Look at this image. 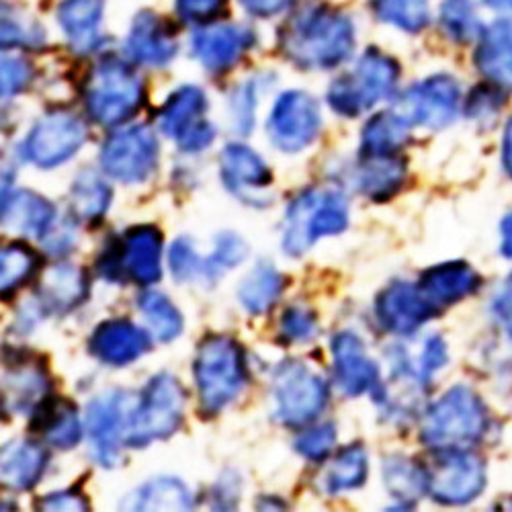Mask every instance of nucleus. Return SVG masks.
Masks as SVG:
<instances>
[{
    "label": "nucleus",
    "instance_id": "nucleus-7",
    "mask_svg": "<svg viewBox=\"0 0 512 512\" xmlns=\"http://www.w3.org/2000/svg\"><path fill=\"white\" fill-rule=\"evenodd\" d=\"M144 84L130 64L115 56L99 60L84 82V105L103 127H115L134 117L144 105Z\"/></svg>",
    "mask_w": 512,
    "mask_h": 512
},
{
    "label": "nucleus",
    "instance_id": "nucleus-23",
    "mask_svg": "<svg viewBox=\"0 0 512 512\" xmlns=\"http://www.w3.org/2000/svg\"><path fill=\"white\" fill-rule=\"evenodd\" d=\"M123 275L140 285H152L162 275V234L156 226H134L121 236Z\"/></svg>",
    "mask_w": 512,
    "mask_h": 512
},
{
    "label": "nucleus",
    "instance_id": "nucleus-24",
    "mask_svg": "<svg viewBox=\"0 0 512 512\" xmlns=\"http://www.w3.org/2000/svg\"><path fill=\"white\" fill-rule=\"evenodd\" d=\"M91 295V281L84 269L76 265H54L41 277L37 304L44 312L66 314L82 306Z\"/></svg>",
    "mask_w": 512,
    "mask_h": 512
},
{
    "label": "nucleus",
    "instance_id": "nucleus-15",
    "mask_svg": "<svg viewBox=\"0 0 512 512\" xmlns=\"http://www.w3.org/2000/svg\"><path fill=\"white\" fill-rule=\"evenodd\" d=\"M130 394L109 392L97 396L87 406V437L95 461L107 469L119 463V449L125 445L127 418H130L132 406Z\"/></svg>",
    "mask_w": 512,
    "mask_h": 512
},
{
    "label": "nucleus",
    "instance_id": "nucleus-26",
    "mask_svg": "<svg viewBox=\"0 0 512 512\" xmlns=\"http://www.w3.org/2000/svg\"><path fill=\"white\" fill-rule=\"evenodd\" d=\"M480 285L482 277L463 261L441 263L437 267L426 269L418 281L422 293L437 308H447L465 300L467 295L476 293Z\"/></svg>",
    "mask_w": 512,
    "mask_h": 512
},
{
    "label": "nucleus",
    "instance_id": "nucleus-28",
    "mask_svg": "<svg viewBox=\"0 0 512 512\" xmlns=\"http://www.w3.org/2000/svg\"><path fill=\"white\" fill-rule=\"evenodd\" d=\"M50 455L46 447L37 441H13L3 451L0 478L3 486L15 492L33 490L48 467Z\"/></svg>",
    "mask_w": 512,
    "mask_h": 512
},
{
    "label": "nucleus",
    "instance_id": "nucleus-22",
    "mask_svg": "<svg viewBox=\"0 0 512 512\" xmlns=\"http://www.w3.org/2000/svg\"><path fill=\"white\" fill-rule=\"evenodd\" d=\"M125 50L136 64L166 66L177 56L179 44L175 31L162 17L152 11H142L132 23Z\"/></svg>",
    "mask_w": 512,
    "mask_h": 512
},
{
    "label": "nucleus",
    "instance_id": "nucleus-1",
    "mask_svg": "<svg viewBox=\"0 0 512 512\" xmlns=\"http://www.w3.org/2000/svg\"><path fill=\"white\" fill-rule=\"evenodd\" d=\"M279 48L295 66L330 70L351 58L355 50V25L345 13L312 5L295 13L283 25Z\"/></svg>",
    "mask_w": 512,
    "mask_h": 512
},
{
    "label": "nucleus",
    "instance_id": "nucleus-52",
    "mask_svg": "<svg viewBox=\"0 0 512 512\" xmlns=\"http://www.w3.org/2000/svg\"><path fill=\"white\" fill-rule=\"evenodd\" d=\"M39 242H44L48 252H52L56 256H62V254H66V252H70L74 248L76 234L72 230V224L58 220Z\"/></svg>",
    "mask_w": 512,
    "mask_h": 512
},
{
    "label": "nucleus",
    "instance_id": "nucleus-3",
    "mask_svg": "<svg viewBox=\"0 0 512 512\" xmlns=\"http://www.w3.org/2000/svg\"><path fill=\"white\" fill-rule=\"evenodd\" d=\"M349 226V199L334 189H308L285 213L283 252L300 259L320 238L336 236Z\"/></svg>",
    "mask_w": 512,
    "mask_h": 512
},
{
    "label": "nucleus",
    "instance_id": "nucleus-57",
    "mask_svg": "<svg viewBox=\"0 0 512 512\" xmlns=\"http://www.w3.org/2000/svg\"><path fill=\"white\" fill-rule=\"evenodd\" d=\"M502 166L506 173L512 177V119L508 121L506 130H504V140H502Z\"/></svg>",
    "mask_w": 512,
    "mask_h": 512
},
{
    "label": "nucleus",
    "instance_id": "nucleus-53",
    "mask_svg": "<svg viewBox=\"0 0 512 512\" xmlns=\"http://www.w3.org/2000/svg\"><path fill=\"white\" fill-rule=\"evenodd\" d=\"M492 312L502 326L512 334V275L504 281L492 302Z\"/></svg>",
    "mask_w": 512,
    "mask_h": 512
},
{
    "label": "nucleus",
    "instance_id": "nucleus-32",
    "mask_svg": "<svg viewBox=\"0 0 512 512\" xmlns=\"http://www.w3.org/2000/svg\"><path fill=\"white\" fill-rule=\"evenodd\" d=\"M476 62L490 80L512 82V21H498L482 33Z\"/></svg>",
    "mask_w": 512,
    "mask_h": 512
},
{
    "label": "nucleus",
    "instance_id": "nucleus-16",
    "mask_svg": "<svg viewBox=\"0 0 512 512\" xmlns=\"http://www.w3.org/2000/svg\"><path fill=\"white\" fill-rule=\"evenodd\" d=\"M220 177L226 189L242 203L265 207L271 203L265 191L273 183L267 162L246 144H228L220 154Z\"/></svg>",
    "mask_w": 512,
    "mask_h": 512
},
{
    "label": "nucleus",
    "instance_id": "nucleus-43",
    "mask_svg": "<svg viewBox=\"0 0 512 512\" xmlns=\"http://www.w3.org/2000/svg\"><path fill=\"white\" fill-rule=\"evenodd\" d=\"M168 265L177 281H201L205 285V259L197 254L187 238H177L168 250Z\"/></svg>",
    "mask_w": 512,
    "mask_h": 512
},
{
    "label": "nucleus",
    "instance_id": "nucleus-21",
    "mask_svg": "<svg viewBox=\"0 0 512 512\" xmlns=\"http://www.w3.org/2000/svg\"><path fill=\"white\" fill-rule=\"evenodd\" d=\"M152 349L148 332L127 320L101 322L91 338L89 353L111 367H125L142 359Z\"/></svg>",
    "mask_w": 512,
    "mask_h": 512
},
{
    "label": "nucleus",
    "instance_id": "nucleus-27",
    "mask_svg": "<svg viewBox=\"0 0 512 512\" xmlns=\"http://www.w3.org/2000/svg\"><path fill=\"white\" fill-rule=\"evenodd\" d=\"M58 222L56 207L33 191L3 195V226L11 232L41 240Z\"/></svg>",
    "mask_w": 512,
    "mask_h": 512
},
{
    "label": "nucleus",
    "instance_id": "nucleus-50",
    "mask_svg": "<svg viewBox=\"0 0 512 512\" xmlns=\"http://www.w3.org/2000/svg\"><path fill=\"white\" fill-rule=\"evenodd\" d=\"M226 0H177V13L189 23H203L218 17Z\"/></svg>",
    "mask_w": 512,
    "mask_h": 512
},
{
    "label": "nucleus",
    "instance_id": "nucleus-29",
    "mask_svg": "<svg viewBox=\"0 0 512 512\" xmlns=\"http://www.w3.org/2000/svg\"><path fill=\"white\" fill-rule=\"evenodd\" d=\"M103 9L105 0H62L56 19L74 52L87 54L97 46Z\"/></svg>",
    "mask_w": 512,
    "mask_h": 512
},
{
    "label": "nucleus",
    "instance_id": "nucleus-9",
    "mask_svg": "<svg viewBox=\"0 0 512 512\" xmlns=\"http://www.w3.org/2000/svg\"><path fill=\"white\" fill-rule=\"evenodd\" d=\"M101 170L119 183H144L158 166V140L146 125H130L113 132L101 152Z\"/></svg>",
    "mask_w": 512,
    "mask_h": 512
},
{
    "label": "nucleus",
    "instance_id": "nucleus-31",
    "mask_svg": "<svg viewBox=\"0 0 512 512\" xmlns=\"http://www.w3.org/2000/svg\"><path fill=\"white\" fill-rule=\"evenodd\" d=\"M408 125L394 109L375 113L363 127L361 156H394L410 138Z\"/></svg>",
    "mask_w": 512,
    "mask_h": 512
},
{
    "label": "nucleus",
    "instance_id": "nucleus-45",
    "mask_svg": "<svg viewBox=\"0 0 512 512\" xmlns=\"http://www.w3.org/2000/svg\"><path fill=\"white\" fill-rule=\"evenodd\" d=\"M279 328L283 338L291 340V343H306V340H310L316 334L318 320L312 310L291 306L283 312Z\"/></svg>",
    "mask_w": 512,
    "mask_h": 512
},
{
    "label": "nucleus",
    "instance_id": "nucleus-25",
    "mask_svg": "<svg viewBox=\"0 0 512 512\" xmlns=\"http://www.w3.org/2000/svg\"><path fill=\"white\" fill-rule=\"evenodd\" d=\"M31 431L60 451L74 449L82 439L76 404L66 398H46L31 412Z\"/></svg>",
    "mask_w": 512,
    "mask_h": 512
},
{
    "label": "nucleus",
    "instance_id": "nucleus-18",
    "mask_svg": "<svg viewBox=\"0 0 512 512\" xmlns=\"http://www.w3.org/2000/svg\"><path fill=\"white\" fill-rule=\"evenodd\" d=\"M52 379L48 369L29 353H9L3 373V404L7 410L23 414L33 412L52 394Z\"/></svg>",
    "mask_w": 512,
    "mask_h": 512
},
{
    "label": "nucleus",
    "instance_id": "nucleus-13",
    "mask_svg": "<svg viewBox=\"0 0 512 512\" xmlns=\"http://www.w3.org/2000/svg\"><path fill=\"white\" fill-rule=\"evenodd\" d=\"M486 488L484 461L461 451H441L429 472V494L441 506H465Z\"/></svg>",
    "mask_w": 512,
    "mask_h": 512
},
{
    "label": "nucleus",
    "instance_id": "nucleus-6",
    "mask_svg": "<svg viewBox=\"0 0 512 512\" xmlns=\"http://www.w3.org/2000/svg\"><path fill=\"white\" fill-rule=\"evenodd\" d=\"M400 76V64L392 56L371 48L347 74L330 84L328 105L343 117H359L379 101L390 99L398 89Z\"/></svg>",
    "mask_w": 512,
    "mask_h": 512
},
{
    "label": "nucleus",
    "instance_id": "nucleus-44",
    "mask_svg": "<svg viewBox=\"0 0 512 512\" xmlns=\"http://www.w3.org/2000/svg\"><path fill=\"white\" fill-rule=\"evenodd\" d=\"M336 435V426L332 422L312 426L310 431L295 441V451L310 461H324L334 449Z\"/></svg>",
    "mask_w": 512,
    "mask_h": 512
},
{
    "label": "nucleus",
    "instance_id": "nucleus-40",
    "mask_svg": "<svg viewBox=\"0 0 512 512\" xmlns=\"http://www.w3.org/2000/svg\"><path fill=\"white\" fill-rule=\"evenodd\" d=\"M375 15L408 33L422 31L431 21L429 0H373Z\"/></svg>",
    "mask_w": 512,
    "mask_h": 512
},
{
    "label": "nucleus",
    "instance_id": "nucleus-12",
    "mask_svg": "<svg viewBox=\"0 0 512 512\" xmlns=\"http://www.w3.org/2000/svg\"><path fill=\"white\" fill-rule=\"evenodd\" d=\"M461 91L451 76H431L422 82L412 84L394 103V111L408 123L429 127V130H443L459 111Z\"/></svg>",
    "mask_w": 512,
    "mask_h": 512
},
{
    "label": "nucleus",
    "instance_id": "nucleus-58",
    "mask_svg": "<svg viewBox=\"0 0 512 512\" xmlns=\"http://www.w3.org/2000/svg\"><path fill=\"white\" fill-rule=\"evenodd\" d=\"M486 3L498 11H512V0H486Z\"/></svg>",
    "mask_w": 512,
    "mask_h": 512
},
{
    "label": "nucleus",
    "instance_id": "nucleus-42",
    "mask_svg": "<svg viewBox=\"0 0 512 512\" xmlns=\"http://www.w3.org/2000/svg\"><path fill=\"white\" fill-rule=\"evenodd\" d=\"M441 27L457 44L472 41L478 31V19L472 0H445L441 7Z\"/></svg>",
    "mask_w": 512,
    "mask_h": 512
},
{
    "label": "nucleus",
    "instance_id": "nucleus-30",
    "mask_svg": "<svg viewBox=\"0 0 512 512\" xmlns=\"http://www.w3.org/2000/svg\"><path fill=\"white\" fill-rule=\"evenodd\" d=\"M406 162L398 156H371L363 158L355 173V187L361 195L373 201L394 197L406 181Z\"/></svg>",
    "mask_w": 512,
    "mask_h": 512
},
{
    "label": "nucleus",
    "instance_id": "nucleus-38",
    "mask_svg": "<svg viewBox=\"0 0 512 512\" xmlns=\"http://www.w3.org/2000/svg\"><path fill=\"white\" fill-rule=\"evenodd\" d=\"M138 310L144 314L154 338L170 343L183 332V316L177 306L160 291H144L138 295Z\"/></svg>",
    "mask_w": 512,
    "mask_h": 512
},
{
    "label": "nucleus",
    "instance_id": "nucleus-46",
    "mask_svg": "<svg viewBox=\"0 0 512 512\" xmlns=\"http://www.w3.org/2000/svg\"><path fill=\"white\" fill-rule=\"evenodd\" d=\"M44 41V33L37 25L23 17L3 15V48H25L39 46Z\"/></svg>",
    "mask_w": 512,
    "mask_h": 512
},
{
    "label": "nucleus",
    "instance_id": "nucleus-33",
    "mask_svg": "<svg viewBox=\"0 0 512 512\" xmlns=\"http://www.w3.org/2000/svg\"><path fill=\"white\" fill-rule=\"evenodd\" d=\"M287 281L269 261H259L238 285V300L250 314L269 312L281 297Z\"/></svg>",
    "mask_w": 512,
    "mask_h": 512
},
{
    "label": "nucleus",
    "instance_id": "nucleus-2",
    "mask_svg": "<svg viewBox=\"0 0 512 512\" xmlns=\"http://www.w3.org/2000/svg\"><path fill=\"white\" fill-rule=\"evenodd\" d=\"M488 414L480 396L465 386L445 392L422 416L420 441L441 453L474 447L486 433Z\"/></svg>",
    "mask_w": 512,
    "mask_h": 512
},
{
    "label": "nucleus",
    "instance_id": "nucleus-55",
    "mask_svg": "<svg viewBox=\"0 0 512 512\" xmlns=\"http://www.w3.org/2000/svg\"><path fill=\"white\" fill-rule=\"evenodd\" d=\"M213 494H216V500H213V508H232L234 502L240 498V486L238 478L234 474H228L220 486L213 488Z\"/></svg>",
    "mask_w": 512,
    "mask_h": 512
},
{
    "label": "nucleus",
    "instance_id": "nucleus-54",
    "mask_svg": "<svg viewBox=\"0 0 512 512\" xmlns=\"http://www.w3.org/2000/svg\"><path fill=\"white\" fill-rule=\"evenodd\" d=\"M295 0H240V5L256 17H273L287 11Z\"/></svg>",
    "mask_w": 512,
    "mask_h": 512
},
{
    "label": "nucleus",
    "instance_id": "nucleus-39",
    "mask_svg": "<svg viewBox=\"0 0 512 512\" xmlns=\"http://www.w3.org/2000/svg\"><path fill=\"white\" fill-rule=\"evenodd\" d=\"M39 269V254L25 242H11L0 254V289L3 295L15 293Z\"/></svg>",
    "mask_w": 512,
    "mask_h": 512
},
{
    "label": "nucleus",
    "instance_id": "nucleus-49",
    "mask_svg": "<svg viewBox=\"0 0 512 512\" xmlns=\"http://www.w3.org/2000/svg\"><path fill=\"white\" fill-rule=\"evenodd\" d=\"M447 363V347L443 340L439 336H431L429 340H426V345L420 353V359H418V373H420V379L429 386L431 377Z\"/></svg>",
    "mask_w": 512,
    "mask_h": 512
},
{
    "label": "nucleus",
    "instance_id": "nucleus-37",
    "mask_svg": "<svg viewBox=\"0 0 512 512\" xmlns=\"http://www.w3.org/2000/svg\"><path fill=\"white\" fill-rule=\"evenodd\" d=\"M369 476V457L363 443H353L338 451L336 457L330 461L326 476H324V488L332 494L357 490L367 482Z\"/></svg>",
    "mask_w": 512,
    "mask_h": 512
},
{
    "label": "nucleus",
    "instance_id": "nucleus-11",
    "mask_svg": "<svg viewBox=\"0 0 512 512\" xmlns=\"http://www.w3.org/2000/svg\"><path fill=\"white\" fill-rule=\"evenodd\" d=\"M207 97L199 87L187 84L166 99L158 113L160 132L175 140L183 152H201L216 140V127L205 119Z\"/></svg>",
    "mask_w": 512,
    "mask_h": 512
},
{
    "label": "nucleus",
    "instance_id": "nucleus-8",
    "mask_svg": "<svg viewBox=\"0 0 512 512\" xmlns=\"http://www.w3.org/2000/svg\"><path fill=\"white\" fill-rule=\"evenodd\" d=\"M273 416L285 426L316 420L328 402V386L320 373L302 361H283L273 375Z\"/></svg>",
    "mask_w": 512,
    "mask_h": 512
},
{
    "label": "nucleus",
    "instance_id": "nucleus-35",
    "mask_svg": "<svg viewBox=\"0 0 512 512\" xmlns=\"http://www.w3.org/2000/svg\"><path fill=\"white\" fill-rule=\"evenodd\" d=\"M111 205V187L91 170L82 173L70 185L72 216L82 224H99Z\"/></svg>",
    "mask_w": 512,
    "mask_h": 512
},
{
    "label": "nucleus",
    "instance_id": "nucleus-10",
    "mask_svg": "<svg viewBox=\"0 0 512 512\" xmlns=\"http://www.w3.org/2000/svg\"><path fill=\"white\" fill-rule=\"evenodd\" d=\"M87 142V125L70 111H50L25 138L21 152L37 168H54L68 162Z\"/></svg>",
    "mask_w": 512,
    "mask_h": 512
},
{
    "label": "nucleus",
    "instance_id": "nucleus-47",
    "mask_svg": "<svg viewBox=\"0 0 512 512\" xmlns=\"http://www.w3.org/2000/svg\"><path fill=\"white\" fill-rule=\"evenodd\" d=\"M230 109H232L236 132L242 136H248L254 127V109H256V91L252 82H246L236 89L230 101Z\"/></svg>",
    "mask_w": 512,
    "mask_h": 512
},
{
    "label": "nucleus",
    "instance_id": "nucleus-5",
    "mask_svg": "<svg viewBox=\"0 0 512 512\" xmlns=\"http://www.w3.org/2000/svg\"><path fill=\"white\" fill-rule=\"evenodd\" d=\"M187 392L170 373L154 375L132 406L125 429V447L142 449L173 437L185 416Z\"/></svg>",
    "mask_w": 512,
    "mask_h": 512
},
{
    "label": "nucleus",
    "instance_id": "nucleus-19",
    "mask_svg": "<svg viewBox=\"0 0 512 512\" xmlns=\"http://www.w3.org/2000/svg\"><path fill=\"white\" fill-rule=\"evenodd\" d=\"M330 351L334 361L336 386L345 396L357 398L379 388V367L373 359H369L363 340L355 332L343 330L334 334Z\"/></svg>",
    "mask_w": 512,
    "mask_h": 512
},
{
    "label": "nucleus",
    "instance_id": "nucleus-36",
    "mask_svg": "<svg viewBox=\"0 0 512 512\" xmlns=\"http://www.w3.org/2000/svg\"><path fill=\"white\" fill-rule=\"evenodd\" d=\"M383 484L388 492L404 504H414L429 494V472L416 461L404 455L383 459Z\"/></svg>",
    "mask_w": 512,
    "mask_h": 512
},
{
    "label": "nucleus",
    "instance_id": "nucleus-41",
    "mask_svg": "<svg viewBox=\"0 0 512 512\" xmlns=\"http://www.w3.org/2000/svg\"><path fill=\"white\" fill-rule=\"evenodd\" d=\"M248 244L236 232H222L216 238V248L205 259V285L216 283L226 271L244 263Z\"/></svg>",
    "mask_w": 512,
    "mask_h": 512
},
{
    "label": "nucleus",
    "instance_id": "nucleus-34",
    "mask_svg": "<svg viewBox=\"0 0 512 512\" xmlns=\"http://www.w3.org/2000/svg\"><path fill=\"white\" fill-rule=\"evenodd\" d=\"M193 494L177 478H156L127 494L121 502L125 510H189Z\"/></svg>",
    "mask_w": 512,
    "mask_h": 512
},
{
    "label": "nucleus",
    "instance_id": "nucleus-20",
    "mask_svg": "<svg viewBox=\"0 0 512 512\" xmlns=\"http://www.w3.org/2000/svg\"><path fill=\"white\" fill-rule=\"evenodd\" d=\"M254 46V33L238 25L201 27L191 37V52L209 72H226Z\"/></svg>",
    "mask_w": 512,
    "mask_h": 512
},
{
    "label": "nucleus",
    "instance_id": "nucleus-4",
    "mask_svg": "<svg viewBox=\"0 0 512 512\" xmlns=\"http://www.w3.org/2000/svg\"><path fill=\"white\" fill-rule=\"evenodd\" d=\"M193 377L199 404L207 414H218L232 404L246 386L242 347L230 336H207L197 347Z\"/></svg>",
    "mask_w": 512,
    "mask_h": 512
},
{
    "label": "nucleus",
    "instance_id": "nucleus-56",
    "mask_svg": "<svg viewBox=\"0 0 512 512\" xmlns=\"http://www.w3.org/2000/svg\"><path fill=\"white\" fill-rule=\"evenodd\" d=\"M500 234H502L500 252L506 256V259L512 261V211L502 220V224H500Z\"/></svg>",
    "mask_w": 512,
    "mask_h": 512
},
{
    "label": "nucleus",
    "instance_id": "nucleus-51",
    "mask_svg": "<svg viewBox=\"0 0 512 512\" xmlns=\"http://www.w3.org/2000/svg\"><path fill=\"white\" fill-rule=\"evenodd\" d=\"M41 510H89V500L82 492L68 488L60 492H52L44 498H39Z\"/></svg>",
    "mask_w": 512,
    "mask_h": 512
},
{
    "label": "nucleus",
    "instance_id": "nucleus-14",
    "mask_svg": "<svg viewBox=\"0 0 512 512\" xmlns=\"http://www.w3.org/2000/svg\"><path fill=\"white\" fill-rule=\"evenodd\" d=\"M320 127L322 115L318 101L304 91H287L273 105L267 134L277 150L295 154L320 136Z\"/></svg>",
    "mask_w": 512,
    "mask_h": 512
},
{
    "label": "nucleus",
    "instance_id": "nucleus-48",
    "mask_svg": "<svg viewBox=\"0 0 512 512\" xmlns=\"http://www.w3.org/2000/svg\"><path fill=\"white\" fill-rule=\"evenodd\" d=\"M33 78V70L29 62L21 58H5L3 60V80H0V87H3V99L17 97Z\"/></svg>",
    "mask_w": 512,
    "mask_h": 512
},
{
    "label": "nucleus",
    "instance_id": "nucleus-17",
    "mask_svg": "<svg viewBox=\"0 0 512 512\" xmlns=\"http://www.w3.org/2000/svg\"><path fill=\"white\" fill-rule=\"evenodd\" d=\"M439 308L422 293L418 283L394 281L375 300V316L383 330L408 336L433 320Z\"/></svg>",
    "mask_w": 512,
    "mask_h": 512
}]
</instances>
